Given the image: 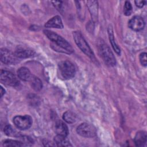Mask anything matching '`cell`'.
Segmentation results:
<instances>
[{"label": "cell", "instance_id": "obj_1", "mask_svg": "<svg viewBox=\"0 0 147 147\" xmlns=\"http://www.w3.org/2000/svg\"><path fill=\"white\" fill-rule=\"evenodd\" d=\"M44 33L52 41L53 44H51V47L55 51L68 54L72 53L74 52V49L71 44L61 36L49 30H44Z\"/></svg>", "mask_w": 147, "mask_h": 147}, {"label": "cell", "instance_id": "obj_2", "mask_svg": "<svg viewBox=\"0 0 147 147\" xmlns=\"http://www.w3.org/2000/svg\"><path fill=\"white\" fill-rule=\"evenodd\" d=\"M73 37L76 44L81 51L91 59H95L94 55L82 33L79 31L73 32Z\"/></svg>", "mask_w": 147, "mask_h": 147}, {"label": "cell", "instance_id": "obj_3", "mask_svg": "<svg viewBox=\"0 0 147 147\" xmlns=\"http://www.w3.org/2000/svg\"><path fill=\"white\" fill-rule=\"evenodd\" d=\"M99 53L105 63L109 66L115 65V58L110 48L106 44H101L99 46Z\"/></svg>", "mask_w": 147, "mask_h": 147}, {"label": "cell", "instance_id": "obj_4", "mask_svg": "<svg viewBox=\"0 0 147 147\" xmlns=\"http://www.w3.org/2000/svg\"><path fill=\"white\" fill-rule=\"evenodd\" d=\"M59 69L62 77L65 79H69L73 78L75 74V67L69 61H63L59 64Z\"/></svg>", "mask_w": 147, "mask_h": 147}, {"label": "cell", "instance_id": "obj_5", "mask_svg": "<svg viewBox=\"0 0 147 147\" xmlns=\"http://www.w3.org/2000/svg\"><path fill=\"white\" fill-rule=\"evenodd\" d=\"M77 133L82 137L92 138L96 135L95 127L87 123H83L79 125L76 129Z\"/></svg>", "mask_w": 147, "mask_h": 147}, {"label": "cell", "instance_id": "obj_6", "mask_svg": "<svg viewBox=\"0 0 147 147\" xmlns=\"http://www.w3.org/2000/svg\"><path fill=\"white\" fill-rule=\"evenodd\" d=\"M13 123L18 129L24 130L30 127L32 124V119L28 115H17L14 117Z\"/></svg>", "mask_w": 147, "mask_h": 147}, {"label": "cell", "instance_id": "obj_7", "mask_svg": "<svg viewBox=\"0 0 147 147\" xmlns=\"http://www.w3.org/2000/svg\"><path fill=\"white\" fill-rule=\"evenodd\" d=\"M0 79L2 83L7 86L16 87L19 84V81L16 76L8 71L1 70Z\"/></svg>", "mask_w": 147, "mask_h": 147}, {"label": "cell", "instance_id": "obj_8", "mask_svg": "<svg viewBox=\"0 0 147 147\" xmlns=\"http://www.w3.org/2000/svg\"><path fill=\"white\" fill-rule=\"evenodd\" d=\"M1 61L6 64H15L18 63V57L15 53L6 48L1 49Z\"/></svg>", "mask_w": 147, "mask_h": 147}, {"label": "cell", "instance_id": "obj_9", "mask_svg": "<svg viewBox=\"0 0 147 147\" xmlns=\"http://www.w3.org/2000/svg\"><path fill=\"white\" fill-rule=\"evenodd\" d=\"M128 25L131 29L134 31H140L144 28L145 21L141 17L136 16L129 20Z\"/></svg>", "mask_w": 147, "mask_h": 147}, {"label": "cell", "instance_id": "obj_10", "mask_svg": "<svg viewBox=\"0 0 147 147\" xmlns=\"http://www.w3.org/2000/svg\"><path fill=\"white\" fill-rule=\"evenodd\" d=\"M15 55L18 58L25 59L33 56L35 54L34 51L22 46H18L15 51Z\"/></svg>", "mask_w": 147, "mask_h": 147}, {"label": "cell", "instance_id": "obj_11", "mask_svg": "<svg viewBox=\"0 0 147 147\" xmlns=\"http://www.w3.org/2000/svg\"><path fill=\"white\" fill-rule=\"evenodd\" d=\"M45 27L48 28L63 29V24L60 16H56L51 18L46 22V24H45Z\"/></svg>", "mask_w": 147, "mask_h": 147}, {"label": "cell", "instance_id": "obj_12", "mask_svg": "<svg viewBox=\"0 0 147 147\" xmlns=\"http://www.w3.org/2000/svg\"><path fill=\"white\" fill-rule=\"evenodd\" d=\"M55 131L57 134L67 137L69 130L67 125L61 121H57L55 124Z\"/></svg>", "mask_w": 147, "mask_h": 147}, {"label": "cell", "instance_id": "obj_13", "mask_svg": "<svg viewBox=\"0 0 147 147\" xmlns=\"http://www.w3.org/2000/svg\"><path fill=\"white\" fill-rule=\"evenodd\" d=\"M18 77L23 81H30L33 75L31 74L28 68L26 67H21L17 71Z\"/></svg>", "mask_w": 147, "mask_h": 147}, {"label": "cell", "instance_id": "obj_14", "mask_svg": "<svg viewBox=\"0 0 147 147\" xmlns=\"http://www.w3.org/2000/svg\"><path fill=\"white\" fill-rule=\"evenodd\" d=\"M146 133L144 131H138L134 137V141L137 146H142L146 142Z\"/></svg>", "mask_w": 147, "mask_h": 147}, {"label": "cell", "instance_id": "obj_15", "mask_svg": "<svg viewBox=\"0 0 147 147\" xmlns=\"http://www.w3.org/2000/svg\"><path fill=\"white\" fill-rule=\"evenodd\" d=\"M54 142L59 146H72L67 137L57 134L54 137Z\"/></svg>", "mask_w": 147, "mask_h": 147}, {"label": "cell", "instance_id": "obj_16", "mask_svg": "<svg viewBox=\"0 0 147 147\" xmlns=\"http://www.w3.org/2000/svg\"><path fill=\"white\" fill-rule=\"evenodd\" d=\"M108 34H109V37L110 43L111 44V46H112L113 49L118 55H120L121 54V49L115 41L114 36V34H113V29L111 26H109L108 28Z\"/></svg>", "mask_w": 147, "mask_h": 147}, {"label": "cell", "instance_id": "obj_17", "mask_svg": "<svg viewBox=\"0 0 147 147\" xmlns=\"http://www.w3.org/2000/svg\"><path fill=\"white\" fill-rule=\"evenodd\" d=\"M30 82V84L32 87L36 91H39L42 88V84L41 81V80L34 76H33L30 80L29 81Z\"/></svg>", "mask_w": 147, "mask_h": 147}, {"label": "cell", "instance_id": "obj_18", "mask_svg": "<svg viewBox=\"0 0 147 147\" xmlns=\"http://www.w3.org/2000/svg\"><path fill=\"white\" fill-rule=\"evenodd\" d=\"M63 119L69 123H72L76 121V115L71 111H66L63 114Z\"/></svg>", "mask_w": 147, "mask_h": 147}, {"label": "cell", "instance_id": "obj_19", "mask_svg": "<svg viewBox=\"0 0 147 147\" xmlns=\"http://www.w3.org/2000/svg\"><path fill=\"white\" fill-rule=\"evenodd\" d=\"M24 144L21 141H17L13 140H5L3 142V146H24Z\"/></svg>", "mask_w": 147, "mask_h": 147}, {"label": "cell", "instance_id": "obj_20", "mask_svg": "<svg viewBox=\"0 0 147 147\" xmlns=\"http://www.w3.org/2000/svg\"><path fill=\"white\" fill-rule=\"evenodd\" d=\"M4 132L5 134H6L8 136H14V137H20L21 134H20L18 133H17L11 125H6L4 128Z\"/></svg>", "mask_w": 147, "mask_h": 147}, {"label": "cell", "instance_id": "obj_21", "mask_svg": "<svg viewBox=\"0 0 147 147\" xmlns=\"http://www.w3.org/2000/svg\"><path fill=\"white\" fill-rule=\"evenodd\" d=\"M132 12V6L130 2L126 1L123 7V13L126 16H130Z\"/></svg>", "mask_w": 147, "mask_h": 147}, {"label": "cell", "instance_id": "obj_22", "mask_svg": "<svg viewBox=\"0 0 147 147\" xmlns=\"http://www.w3.org/2000/svg\"><path fill=\"white\" fill-rule=\"evenodd\" d=\"M146 53L142 52L140 55V61L141 64L143 65L146 67L147 64V58H146Z\"/></svg>", "mask_w": 147, "mask_h": 147}, {"label": "cell", "instance_id": "obj_23", "mask_svg": "<svg viewBox=\"0 0 147 147\" xmlns=\"http://www.w3.org/2000/svg\"><path fill=\"white\" fill-rule=\"evenodd\" d=\"M135 4L138 7L141 8L146 4V1H135Z\"/></svg>", "mask_w": 147, "mask_h": 147}, {"label": "cell", "instance_id": "obj_24", "mask_svg": "<svg viewBox=\"0 0 147 147\" xmlns=\"http://www.w3.org/2000/svg\"><path fill=\"white\" fill-rule=\"evenodd\" d=\"M1 91H0V92H1V97H2V96L3 95V94L5 93V89H3L2 88V86H1Z\"/></svg>", "mask_w": 147, "mask_h": 147}]
</instances>
